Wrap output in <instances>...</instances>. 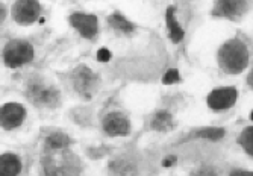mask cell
Wrapping results in <instances>:
<instances>
[{
	"label": "cell",
	"mask_w": 253,
	"mask_h": 176,
	"mask_svg": "<svg viewBox=\"0 0 253 176\" xmlns=\"http://www.w3.org/2000/svg\"><path fill=\"white\" fill-rule=\"evenodd\" d=\"M196 137L208 138V140H220L224 137V129L223 128H205V129L196 132Z\"/></svg>",
	"instance_id": "ac0fdd59"
},
{
	"label": "cell",
	"mask_w": 253,
	"mask_h": 176,
	"mask_svg": "<svg viewBox=\"0 0 253 176\" xmlns=\"http://www.w3.org/2000/svg\"><path fill=\"white\" fill-rule=\"evenodd\" d=\"M21 172V161L14 153L0 155V176H18Z\"/></svg>",
	"instance_id": "7c38bea8"
},
{
	"label": "cell",
	"mask_w": 253,
	"mask_h": 176,
	"mask_svg": "<svg viewBox=\"0 0 253 176\" xmlns=\"http://www.w3.org/2000/svg\"><path fill=\"white\" fill-rule=\"evenodd\" d=\"M70 143H72L70 138H68V135H65L64 132H52V134L45 138L44 149L45 150H64V149H68Z\"/></svg>",
	"instance_id": "4fadbf2b"
},
{
	"label": "cell",
	"mask_w": 253,
	"mask_h": 176,
	"mask_svg": "<svg viewBox=\"0 0 253 176\" xmlns=\"http://www.w3.org/2000/svg\"><path fill=\"white\" fill-rule=\"evenodd\" d=\"M42 166L45 170V176H79V170L68 163L56 164L53 161L42 160Z\"/></svg>",
	"instance_id": "8fae6325"
},
{
	"label": "cell",
	"mask_w": 253,
	"mask_h": 176,
	"mask_svg": "<svg viewBox=\"0 0 253 176\" xmlns=\"http://www.w3.org/2000/svg\"><path fill=\"white\" fill-rule=\"evenodd\" d=\"M72 26L85 38H94L99 29L97 17L94 14H85V12H73L70 15Z\"/></svg>",
	"instance_id": "9c48e42d"
},
{
	"label": "cell",
	"mask_w": 253,
	"mask_h": 176,
	"mask_svg": "<svg viewBox=\"0 0 253 176\" xmlns=\"http://www.w3.org/2000/svg\"><path fill=\"white\" fill-rule=\"evenodd\" d=\"M249 9L247 0H217L212 14L215 17H226L231 20H237L244 15Z\"/></svg>",
	"instance_id": "ba28073f"
},
{
	"label": "cell",
	"mask_w": 253,
	"mask_h": 176,
	"mask_svg": "<svg viewBox=\"0 0 253 176\" xmlns=\"http://www.w3.org/2000/svg\"><path fill=\"white\" fill-rule=\"evenodd\" d=\"M34 59V47L28 41L12 40L3 49V61L8 67L17 69Z\"/></svg>",
	"instance_id": "3957f363"
},
{
	"label": "cell",
	"mask_w": 253,
	"mask_h": 176,
	"mask_svg": "<svg viewBox=\"0 0 253 176\" xmlns=\"http://www.w3.org/2000/svg\"><path fill=\"white\" fill-rule=\"evenodd\" d=\"M97 59H99L100 62H108V61L111 59V52H109L108 49L102 47V49L97 52Z\"/></svg>",
	"instance_id": "7402d4cb"
},
{
	"label": "cell",
	"mask_w": 253,
	"mask_h": 176,
	"mask_svg": "<svg viewBox=\"0 0 253 176\" xmlns=\"http://www.w3.org/2000/svg\"><path fill=\"white\" fill-rule=\"evenodd\" d=\"M231 176H253V173L247 170H235Z\"/></svg>",
	"instance_id": "d4e9b609"
},
{
	"label": "cell",
	"mask_w": 253,
	"mask_h": 176,
	"mask_svg": "<svg viewBox=\"0 0 253 176\" xmlns=\"http://www.w3.org/2000/svg\"><path fill=\"white\" fill-rule=\"evenodd\" d=\"M28 97L38 106L55 108L61 103V94L56 87L41 79L31 81L28 85Z\"/></svg>",
	"instance_id": "7a4b0ae2"
},
{
	"label": "cell",
	"mask_w": 253,
	"mask_h": 176,
	"mask_svg": "<svg viewBox=\"0 0 253 176\" xmlns=\"http://www.w3.org/2000/svg\"><path fill=\"white\" fill-rule=\"evenodd\" d=\"M111 172L116 173L117 176H130L133 173V170L130 169V164L123 161V160H119V161H114L111 164Z\"/></svg>",
	"instance_id": "d6986e66"
},
{
	"label": "cell",
	"mask_w": 253,
	"mask_h": 176,
	"mask_svg": "<svg viewBox=\"0 0 253 176\" xmlns=\"http://www.w3.org/2000/svg\"><path fill=\"white\" fill-rule=\"evenodd\" d=\"M173 128V117L169 111H158L152 119V129L158 132H169Z\"/></svg>",
	"instance_id": "9a60e30c"
},
{
	"label": "cell",
	"mask_w": 253,
	"mask_h": 176,
	"mask_svg": "<svg viewBox=\"0 0 253 176\" xmlns=\"http://www.w3.org/2000/svg\"><path fill=\"white\" fill-rule=\"evenodd\" d=\"M6 18V8H5V5L0 2V25L3 23V20Z\"/></svg>",
	"instance_id": "603a6c76"
},
{
	"label": "cell",
	"mask_w": 253,
	"mask_h": 176,
	"mask_svg": "<svg viewBox=\"0 0 253 176\" xmlns=\"http://www.w3.org/2000/svg\"><path fill=\"white\" fill-rule=\"evenodd\" d=\"M40 14L41 5L38 0H17L12 6V18L23 26L35 23Z\"/></svg>",
	"instance_id": "5b68a950"
},
{
	"label": "cell",
	"mask_w": 253,
	"mask_h": 176,
	"mask_svg": "<svg viewBox=\"0 0 253 176\" xmlns=\"http://www.w3.org/2000/svg\"><path fill=\"white\" fill-rule=\"evenodd\" d=\"M174 161H176V157H167V158H164L163 166H164V167H170V166L174 164Z\"/></svg>",
	"instance_id": "cb8c5ba5"
},
{
	"label": "cell",
	"mask_w": 253,
	"mask_h": 176,
	"mask_svg": "<svg viewBox=\"0 0 253 176\" xmlns=\"http://www.w3.org/2000/svg\"><path fill=\"white\" fill-rule=\"evenodd\" d=\"M191 176H217V172L214 167L203 166V167H199L197 170H194L191 173Z\"/></svg>",
	"instance_id": "44dd1931"
},
{
	"label": "cell",
	"mask_w": 253,
	"mask_h": 176,
	"mask_svg": "<svg viewBox=\"0 0 253 176\" xmlns=\"http://www.w3.org/2000/svg\"><path fill=\"white\" fill-rule=\"evenodd\" d=\"M218 64L223 72L229 75L241 73L249 64V49L240 38L224 43L218 50Z\"/></svg>",
	"instance_id": "6da1fadb"
},
{
	"label": "cell",
	"mask_w": 253,
	"mask_h": 176,
	"mask_svg": "<svg viewBox=\"0 0 253 176\" xmlns=\"http://www.w3.org/2000/svg\"><path fill=\"white\" fill-rule=\"evenodd\" d=\"M238 99V91L234 87H223L211 91L208 96V106L214 111H223L235 105Z\"/></svg>",
	"instance_id": "52a82bcc"
},
{
	"label": "cell",
	"mask_w": 253,
	"mask_h": 176,
	"mask_svg": "<svg viewBox=\"0 0 253 176\" xmlns=\"http://www.w3.org/2000/svg\"><path fill=\"white\" fill-rule=\"evenodd\" d=\"M108 21H109V25H111L114 29L122 31V32H125V34H132L133 29H135V26L130 23L129 20H126L120 12H114V14L109 17Z\"/></svg>",
	"instance_id": "2e32d148"
},
{
	"label": "cell",
	"mask_w": 253,
	"mask_h": 176,
	"mask_svg": "<svg viewBox=\"0 0 253 176\" xmlns=\"http://www.w3.org/2000/svg\"><path fill=\"white\" fill-rule=\"evenodd\" d=\"M103 131L108 135H127L130 132V123L129 120L122 116L120 113H111L103 119Z\"/></svg>",
	"instance_id": "30bf717a"
},
{
	"label": "cell",
	"mask_w": 253,
	"mask_h": 176,
	"mask_svg": "<svg viewBox=\"0 0 253 176\" xmlns=\"http://www.w3.org/2000/svg\"><path fill=\"white\" fill-rule=\"evenodd\" d=\"M166 23L169 28V34L173 43H179L183 38V29L180 28V25L174 20V8L169 6L166 11Z\"/></svg>",
	"instance_id": "5bb4252c"
},
{
	"label": "cell",
	"mask_w": 253,
	"mask_h": 176,
	"mask_svg": "<svg viewBox=\"0 0 253 176\" xmlns=\"http://www.w3.org/2000/svg\"><path fill=\"white\" fill-rule=\"evenodd\" d=\"M73 85L82 97L91 99L97 91L99 78L89 67H86V65H79L73 72Z\"/></svg>",
	"instance_id": "277c9868"
},
{
	"label": "cell",
	"mask_w": 253,
	"mask_h": 176,
	"mask_svg": "<svg viewBox=\"0 0 253 176\" xmlns=\"http://www.w3.org/2000/svg\"><path fill=\"white\" fill-rule=\"evenodd\" d=\"M26 117V108L15 103V102H9L0 106V126L6 131L15 129L18 128L23 120Z\"/></svg>",
	"instance_id": "8992f818"
},
{
	"label": "cell",
	"mask_w": 253,
	"mask_h": 176,
	"mask_svg": "<svg viewBox=\"0 0 253 176\" xmlns=\"http://www.w3.org/2000/svg\"><path fill=\"white\" fill-rule=\"evenodd\" d=\"M238 143L243 146V149L246 150L247 155H253V126H247L238 138Z\"/></svg>",
	"instance_id": "e0dca14e"
},
{
	"label": "cell",
	"mask_w": 253,
	"mask_h": 176,
	"mask_svg": "<svg viewBox=\"0 0 253 176\" xmlns=\"http://www.w3.org/2000/svg\"><path fill=\"white\" fill-rule=\"evenodd\" d=\"M179 81H180V76H179V72H177L176 69H170V70L164 75V78H163V84H166V85L176 84V82H179Z\"/></svg>",
	"instance_id": "ffe728a7"
}]
</instances>
